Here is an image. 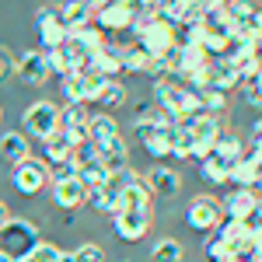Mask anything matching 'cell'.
Returning a JSON list of instances; mask_svg holds the SVG:
<instances>
[{
    "instance_id": "cell-1",
    "label": "cell",
    "mask_w": 262,
    "mask_h": 262,
    "mask_svg": "<svg viewBox=\"0 0 262 262\" xmlns=\"http://www.w3.org/2000/svg\"><path fill=\"white\" fill-rule=\"evenodd\" d=\"M39 242H42V238H39V227L28 221V217H11V221L0 227V252H4L11 262L32 255Z\"/></svg>"
},
{
    "instance_id": "cell-2",
    "label": "cell",
    "mask_w": 262,
    "mask_h": 262,
    "mask_svg": "<svg viewBox=\"0 0 262 262\" xmlns=\"http://www.w3.org/2000/svg\"><path fill=\"white\" fill-rule=\"evenodd\" d=\"M129 32H133V46H140L143 53H150V56H154V63L161 60V56H168V53L179 46L175 28H171L168 21H161V18L147 21V25H133Z\"/></svg>"
},
{
    "instance_id": "cell-3",
    "label": "cell",
    "mask_w": 262,
    "mask_h": 262,
    "mask_svg": "<svg viewBox=\"0 0 262 262\" xmlns=\"http://www.w3.org/2000/svg\"><path fill=\"white\" fill-rule=\"evenodd\" d=\"M21 133L25 137H32V140H49L56 129H60V105H53V101H32L28 108H25V116H21Z\"/></svg>"
},
{
    "instance_id": "cell-4",
    "label": "cell",
    "mask_w": 262,
    "mask_h": 262,
    "mask_svg": "<svg viewBox=\"0 0 262 262\" xmlns=\"http://www.w3.org/2000/svg\"><path fill=\"white\" fill-rule=\"evenodd\" d=\"M11 185L18 189L21 196H39L42 189L49 185V164L42 158H25V161L11 164Z\"/></svg>"
},
{
    "instance_id": "cell-5",
    "label": "cell",
    "mask_w": 262,
    "mask_h": 262,
    "mask_svg": "<svg viewBox=\"0 0 262 262\" xmlns=\"http://www.w3.org/2000/svg\"><path fill=\"white\" fill-rule=\"evenodd\" d=\"M224 221V210H221V200H213V196H192V203L185 206V224L192 227V231H200V234H210V231H217Z\"/></svg>"
},
{
    "instance_id": "cell-6",
    "label": "cell",
    "mask_w": 262,
    "mask_h": 262,
    "mask_svg": "<svg viewBox=\"0 0 262 262\" xmlns=\"http://www.w3.org/2000/svg\"><path fill=\"white\" fill-rule=\"evenodd\" d=\"M35 32H39L42 53H53V49H60L63 42L70 39V32H67V25L60 21L56 7H39L35 11Z\"/></svg>"
},
{
    "instance_id": "cell-7",
    "label": "cell",
    "mask_w": 262,
    "mask_h": 262,
    "mask_svg": "<svg viewBox=\"0 0 262 262\" xmlns=\"http://www.w3.org/2000/svg\"><path fill=\"white\" fill-rule=\"evenodd\" d=\"M140 179H143V185L150 189L154 200H175L182 192V175L175 168H168V164H150Z\"/></svg>"
},
{
    "instance_id": "cell-8",
    "label": "cell",
    "mask_w": 262,
    "mask_h": 262,
    "mask_svg": "<svg viewBox=\"0 0 262 262\" xmlns=\"http://www.w3.org/2000/svg\"><path fill=\"white\" fill-rule=\"evenodd\" d=\"M112 217H116L112 231H116L119 242H143L147 231H150L154 210H119V213H112Z\"/></svg>"
},
{
    "instance_id": "cell-9",
    "label": "cell",
    "mask_w": 262,
    "mask_h": 262,
    "mask_svg": "<svg viewBox=\"0 0 262 262\" xmlns=\"http://www.w3.org/2000/svg\"><path fill=\"white\" fill-rule=\"evenodd\" d=\"M14 77L28 88H39L46 84L53 74H49V63H46V53L42 49H25L18 60H14Z\"/></svg>"
},
{
    "instance_id": "cell-10",
    "label": "cell",
    "mask_w": 262,
    "mask_h": 262,
    "mask_svg": "<svg viewBox=\"0 0 262 262\" xmlns=\"http://www.w3.org/2000/svg\"><path fill=\"white\" fill-rule=\"evenodd\" d=\"M46 63H49V74H60V81H63V77H70V74H81V70H88V56H84V53H81V49H77L70 39L63 42L60 49L46 53Z\"/></svg>"
},
{
    "instance_id": "cell-11",
    "label": "cell",
    "mask_w": 262,
    "mask_h": 262,
    "mask_svg": "<svg viewBox=\"0 0 262 262\" xmlns=\"http://www.w3.org/2000/svg\"><path fill=\"white\" fill-rule=\"evenodd\" d=\"M88 116H91V108H84V105H67V108H60V129L70 137V143L88 140Z\"/></svg>"
},
{
    "instance_id": "cell-12",
    "label": "cell",
    "mask_w": 262,
    "mask_h": 262,
    "mask_svg": "<svg viewBox=\"0 0 262 262\" xmlns=\"http://www.w3.org/2000/svg\"><path fill=\"white\" fill-rule=\"evenodd\" d=\"M95 28H101V32H129L133 28V11L116 0V4L101 7L98 14H95Z\"/></svg>"
},
{
    "instance_id": "cell-13",
    "label": "cell",
    "mask_w": 262,
    "mask_h": 262,
    "mask_svg": "<svg viewBox=\"0 0 262 262\" xmlns=\"http://www.w3.org/2000/svg\"><path fill=\"white\" fill-rule=\"evenodd\" d=\"M255 206H259V196L252 189H231L227 196H221V210H224V217H231V221H245Z\"/></svg>"
},
{
    "instance_id": "cell-14",
    "label": "cell",
    "mask_w": 262,
    "mask_h": 262,
    "mask_svg": "<svg viewBox=\"0 0 262 262\" xmlns=\"http://www.w3.org/2000/svg\"><path fill=\"white\" fill-rule=\"evenodd\" d=\"M98 147V161L116 175V171H122V168H129V143L122 140V133L119 137H112V140H105V143H95Z\"/></svg>"
},
{
    "instance_id": "cell-15",
    "label": "cell",
    "mask_w": 262,
    "mask_h": 262,
    "mask_svg": "<svg viewBox=\"0 0 262 262\" xmlns=\"http://www.w3.org/2000/svg\"><path fill=\"white\" fill-rule=\"evenodd\" d=\"M53 200H56L60 210H77V206L88 203V185H84L77 175L67 179V182H56V185H53Z\"/></svg>"
},
{
    "instance_id": "cell-16",
    "label": "cell",
    "mask_w": 262,
    "mask_h": 262,
    "mask_svg": "<svg viewBox=\"0 0 262 262\" xmlns=\"http://www.w3.org/2000/svg\"><path fill=\"white\" fill-rule=\"evenodd\" d=\"M56 14H60V21L67 25V32L84 28V25H95V11H91L84 0H63L60 7H56Z\"/></svg>"
},
{
    "instance_id": "cell-17",
    "label": "cell",
    "mask_w": 262,
    "mask_h": 262,
    "mask_svg": "<svg viewBox=\"0 0 262 262\" xmlns=\"http://www.w3.org/2000/svg\"><path fill=\"white\" fill-rule=\"evenodd\" d=\"M0 158H4V161H11V164L32 158V143H28V137H25V133H18V129L0 133Z\"/></svg>"
},
{
    "instance_id": "cell-18",
    "label": "cell",
    "mask_w": 262,
    "mask_h": 262,
    "mask_svg": "<svg viewBox=\"0 0 262 262\" xmlns=\"http://www.w3.org/2000/svg\"><path fill=\"white\" fill-rule=\"evenodd\" d=\"M88 70L98 74V77H105V81H119V74H126V70H122V56H119V53H112L108 46L88 60Z\"/></svg>"
},
{
    "instance_id": "cell-19",
    "label": "cell",
    "mask_w": 262,
    "mask_h": 262,
    "mask_svg": "<svg viewBox=\"0 0 262 262\" xmlns=\"http://www.w3.org/2000/svg\"><path fill=\"white\" fill-rule=\"evenodd\" d=\"M119 210H154V196H150V189L143 185V179H137L129 189H122V192H119L116 213H119Z\"/></svg>"
},
{
    "instance_id": "cell-20",
    "label": "cell",
    "mask_w": 262,
    "mask_h": 262,
    "mask_svg": "<svg viewBox=\"0 0 262 262\" xmlns=\"http://www.w3.org/2000/svg\"><path fill=\"white\" fill-rule=\"evenodd\" d=\"M112 137H119L116 116H108V112H91V116H88V140L105 143V140H112Z\"/></svg>"
},
{
    "instance_id": "cell-21",
    "label": "cell",
    "mask_w": 262,
    "mask_h": 262,
    "mask_svg": "<svg viewBox=\"0 0 262 262\" xmlns=\"http://www.w3.org/2000/svg\"><path fill=\"white\" fill-rule=\"evenodd\" d=\"M70 42H74L84 56L91 60L95 53H101V49H105V32H101V28H95V25H84V28H74V32H70Z\"/></svg>"
},
{
    "instance_id": "cell-22",
    "label": "cell",
    "mask_w": 262,
    "mask_h": 262,
    "mask_svg": "<svg viewBox=\"0 0 262 262\" xmlns=\"http://www.w3.org/2000/svg\"><path fill=\"white\" fill-rule=\"evenodd\" d=\"M42 150H46V158H42V161L49 164V168H56V164H67V161H70L74 143H70V137H67L63 129H56L49 140H42Z\"/></svg>"
},
{
    "instance_id": "cell-23",
    "label": "cell",
    "mask_w": 262,
    "mask_h": 262,
    "mask_svg": "<svg viewBox=\"0 0 262 262\" xmlns=\"http://www.w3.org/2000/svg\"><path fill=\"white\" fill-rule=\"evenodd\" d=\"M122 70H129V74H158V63L150 53H143L140 46H129V49H122Z\"/></svg>"
},
{
    "instance_id": "cell-24",
    "label": "cell",
    "mask_w": 262,
    "mask_h": 262,
    "mask_svg": "<svg viewBox=\"0 0 262 262\" xmlns=\"http://www.w3.org/2000/svg\"><path fill=\"white\" fill-rule=\"evenodd\" d=\"M60 91H63V98H67V105H84V108H88V70L63 77Z\"/></svg>"
},
{
    "instance_id": "cell-25",
    "label": "cell",
    "mask_w": 262,
    "mask_h": 262,
    "mask_svg": "<svg viewBox=\"0 0 262 262\" xmlns=\"http://www.w3.org/2000/svg\"><path fill=\"white\" fill-rule=\"evenodd\" d=\"M213 154L221 158L227 168L234 161H242V154H245V140L242 137H234V133H221V140L213 143Z\"/></svg>"
},
{
    "instance_id": "cell-26",
    "label": "cell",
    "mask_w": 262,
    "mask_h": 262,
    "mask_svg": "<svg viewBox=\"0 0 262 262\" xmlns=\"http://www.w3.org/2000/svg\"><path fill=\"white\" fill-rule=\"evenodd\" d=\"M200 105H203L206 116H221L224 119V112L231 108V95L221 91V88H203L200 91Z\"/></svg>"
},
{
    "instance_id": "cell-27",
    "label": "cell",
    "mask_w": 262,
    "mask_h": 262,
    "mask_svg": "<svg viewBox=\"0 0 262 262\" xmlns=\"http://www.w3.org/2000/svg\"><path fill=\"white\" fill-rule=\"evenodd\" d=\"M255 182H259V171L248 161H234L227 168V185L231 189H255Z\"/></svg>"
},
{
    "instance_id": "cell-28",
    "label": "cell",
    "mask_w": 262,
    "mask_h": 262,
    "mask_svg": "<svg viewBox=\"0 0 262 262\" xmlns=\"http://www.w3.org/2000/svg\"><path fill=\"white\" fill-rule=\"evenodd\" d=\"M116 203H119V192L101 185V189H88V206L95 213H116Z\"/></svg>"
},
{
    "instance_id": "cell-29",
    "label": "cell",
    "mask_w": 262,
    "mask_h": 262,
    "mask_svg": "<svg viewBox=\"0 0 262 262\" xmlns=\"http://www.w3.org/2000/svg\"><path fill=\"white\" fill-rule=\"evenodd\" d=\"M171 137H175V129H158L150 140L143 143V150L154 158V164H161L164 158H171Z\"/></svg>"
},
{
    "instance_id": "cell-30",
    "label": "cell",
    "mask_w": 262,
    "mask_h": 262,
    "mask_svg": "<svg viewBox=\"0 0 262 262\" xmlns=\"http://www.w3.org/2000/svg\"><path fill=\"white\" fill-rule=\"evenodd\" d=\"M150 259L154 262H182L185 259V248L175 238H158V242L150 245Z\"/></svg>"
},
{
    "instance_id": "cell-31",
    "label": "cell",
    "mask_w": 262,
    "mask_h": 262,
    "mask_svg": "<svg viewBox=\"0 0 262 262\" xmlns=\"http://www.w3.org/2000/svg\"><path fill=\"white\" fill-rule=\"evenodd\" d=\"M122 101H126V88H122V81H108L105 88H101L95 108H98V112H112V108H119Z\"/></svg>"
},
{
    "instance_id": "cell-32",
    "label": "cell",
    "mask_w": 262,
    "mask_h": 262,
    "mask_svg": "<svg viewBox=\"0 0 262 262\" xmlns=\"http://www.w3.org/2000/svg\"><path fill=\"white\" fill-rule=\"evenodd\" d=\"M200 179L206 182V185H213V189H217V185L227 182V164H224L217 154H210L206 161H200Z\"/></svg>"
},
{
    "instance_id": "cell-33",
    "label": "cell",
    "mask_w": 262,
    "mask_h": 262,
    "mask_svg": "<svg viewBox=\"0 0 262 262\" xmlns=\"http://www.w3.org/2000/svg\"><path fill=\"white\" fill-rule=\"evenodd\" d=\"M77 179H81L88 189H101V185H108L112 171H108V168H105L101 161H91V164H84L81 171H77Z\"/></svg>"
},
{
    "instance_id": "cell-34",
    "label": "cell",
    "mask_w": 262,
    "mask_h": 262,
    "mask_svg": "<svg viewBox=\"0 0 262 262\" xmlns=\"http://www.w3.org/2000/svg\"><path fill=\"white\" fill-rule=\"evenodd\" d=\"M192 143H196V137H192L189 129L175 126V137H171V158H175V161H189V158H192Z\"/></svg>"
},
{
    "instance_id": "cell-35",
    "label": "cell",
    "mask_w": 262,
    "mask_h": 262,
    "mask_svg": "<svg viewBox=\"0 0 262 262\" xmlns=\"http://www.w3.org/2000/svg\"><path fill=\"white\" fill-rule=\"evenodd\" d=\"M91 161H98V147L91 140H84V143H74V150H70V164L81 171L84 164H91Z\"/></svg>"
},
{
    "instance_id": "cell-36",
    "label": "cell",
    "mask_w": 262,
    "mask_h": 262,
    "mask_svg": "<svg viewBox=\"0 0 262 262\" xmlns=\"http://www.w3.org/2000/svg\"><path fill=\"white\" fill-rule=\"evenodd\" d=\"M150 112H154V108H150ZM158 129H161V126L150 119V116H137V122H133V137H137L140 143H147L154 133H158Z\"/></svg>"
},
{
    "instance_id": "cell-37",
    "label": "cell",
    "mask_w": 262,
    "mask_h": 262,
    "mask_svg": "<svg viewBox=\"0 0 262 262\" xmlns=\"http://www.w3.org/2000/svg\"><path fill=\"white\" fill-rule=\"evenodd\" d=\"M60 255H63L60 245H53V242H39V245H35V252H32V262H60Z\"/></svg>"
},
{
    "instance_id": "cell-38",
    "label": "cell",
    "mask_w": 262,
    "mask_h": 262,
    "mask_svg": "<svg viewBox=\"0 0 262 262\" xmlns=\"http://www.w3.org/2000/svg\"><path fill=\"white\" fill-rule=\"evenodd\" d=\"M74 259L77 262H105V248L95 242H84L81 248H74Z\"/></svg>"
},
{
    "instance_id": "cell-39",
    "label": "cell",
    "mask_w": 262,
    "mask_h": 262,
    "mask_svg": "<svg viewBox=\"0 0 262 262\" xmlns=\"http://www.w3.org/2000/svg\"><path fill=\"white\" fill-rule=\"evenodd\" d=\"M259 67H262V56H252V60H242L238 63V77H242V84H252L255 77H259Z\"/></svg>"
},
{
    "instance_id": "cell-40",
    "label": "cell",
    "mask_w": 262,
    "mask_h": 262,
    "mask_svg": "<svg viewBox=\"0 0 262 262\" xmlns=\"http://www.w3.org/2000/svg\"><path fill=\"white\" fill-rule=\"evenodd\" d=\"M238 91H242V101H245V105H248V108H255V112L262 116V91H259V88H255V84H242Z\"/></svg>"
},
{
    "instance_id": "cell-41",
    "label": "cell",
    "mask_w": 262,
    "mask_h": 262,
    "mask_svg": "<svg viewBox=\"0 0 262 262\" xmlns=\"http://www.w3.org/2000/svg\"><path fill=\"white\" fill-rule=\"evenodd\" d=\"M77 175V168L67 161V164H56V168H49V185H56V182H67V179H74Z\"/></svg>"
},
{
    "instance_id": "cell-42",
    "label": "cell",
    "mask_w": 262,
    "mask_h": 262,
    "mask_svg": "<svg viewBox=\"0 0 262 262\" xmlns=\"http://www.w3.org/2000/svg\"><path fill=\"white\" fill-rule=\"evenodd\" d=\"M7 74H14V56H11V53L0 46V81H4Z\"/></svg>"
},
{
    "instance_id": "cell-43",
    "label": "cell",
    "mask_w": 262,
    "mask_h": 262,
    "mask_svg": "<svg viewBox=\"0 0 262 262\" xmlns=\"http://www.w3.org/2000/svg\"><path fill=\"white\" fill-rule=\"evenodd\" d=\"M210 154H213V143H206V140H196V143H192V158H196V161H206Z\"/></svg>"
},
{
    "instance_id": "cell-44",
    "label": "cell",
    "mask_w": 262,
    "mask_h": 262,
    "mask_svg": "<svg viewBox=\"0 0 262 262\" xmlns=\"http://www.w3.org/2000/svg\"><path fill=\"white\" fill-rule=\"evenodd\" d=\"M248 262H262V238H252V248H248Z\"/></svg>"
},
{
    "instance_id": "cell-45",
    "label": "cell",
    "mask_w": 262,
    "mask_h": 262,
    "mask_svg": "<svg viewBox=\"0 0 262 262\" xmlns=\"http://www.w3.org/2000/svg\"><path fill=\"white\" fill-rule=\"evenodd\" d=\"M84 4H88V7H91V11L98 14L101 7H108V4H116V0H84Z\"/></svg>"
},
{
    "instance_id": "cell-46",
    "label": "cell",
    "mask_w": 262,
    "mask_h": 262,
    "mask_svg": "<svg viewBox=\"0 0 262 262\" xmlns=\"http://www.w3.org/2000/svg\"><path fill=\"white\" fill-rule=\"evenodd\" d=\"M7 221H11V210H7V206H4V200H0V227H4Z\"/></svg>"
},
{
    "instance_id": "cell-47",
    "label": "cell",
    "mask_w": 262,
    "mask_h": 262,
    "mask_svg": "<svg viewBox=\"0 0 262 262\" xmlns=\"http://www.w3.org/2000/svg\"><path fill=\"white\" fill-rule=\"evenodd\" d=\"M252 42H255V53L262 56V32H259V35H252Z\"/></svg>"
},
{
    "instance_id": "cell-48",
    "label": "cell",
    "mask_w": 262,
    "mask_h": 262,
    "mask_svg": "<svg viewBox=\"0 0 262 262\" xmlns=\"http://www.w3.org/2000/svg\"><path fill=\"white\" fill-rule=\"evenodd\" d=\"M255 196H259V203H262V171H259V182H255V189H252Z\"/></svg>"
},
{
    "instance_id": "cell-49",
    "label": "cell",
    "mask_w": 262,
    "mask_h": 262,
    "mask_svg": "<svg viewBox=\"0 0 262 262\" xmlns=\"http://www.w3.org/2000/svg\"><path fill=\"white\" fill-rule=\"evenodd\" d=\"M60 262H77V259H74V252H63V255H60Z\"/></svg>"
},
{
    "instance_id": "cell-50",
    "label": "cell",
    "mask_w": 262,
    "mask_h": 262,
    "mask_svg": "<svg viewBox=\"0 0 262 262\" xmlns=\"http://www.w3.org/2000/svg\"><path fill=\"white\" fill-rule=\"evenodd\" d=\"M252 84H255V88H259V91H262V67H259V77H255V81H252Z\"/></svg>"
},
{
    "instance_id": "cell-51",
    "label": "cell",
    "mask_w": 262,
    "mask_h": 262,
    "mask_svg": "<svg viewBox=\"0 0 262 262\" xmlns=\"http://www.w3.org/2000/svg\"><path fill=\"white\" fill-rule=\"evenodd\" d=\"M14 262H32V255H25V259H14Z\"/></svg>"
},
{
    "instance_id": "cell-52",
    "label": "cell",
    "mask_w": 262,
    "mask_h": 262,
    "mask_svg": "<svg viewBox=\"0 0 262 262\" xmlns=\"http://www.w3.org/2000/svg\"><path fill=\"white\" fill-rule=\"evenodd\" d=\"M0 262H11V259H7V255H4V252H0Z\"/></svg>"
},
{
    "instance_id": "cell-53",
    "label": "cell",
    "mask_w": 262,
    "mask_h": 262,
    "mask_svg": "<svg viewBox=\"0 0 262 262\" xmlns=\"http://www.w3.org/2000/svg\"><path fill=\"white\" fill-rule=\"evenodd\" d=\"M0 122H4V112H0Z\"/></svg>"
}]
</instances>
